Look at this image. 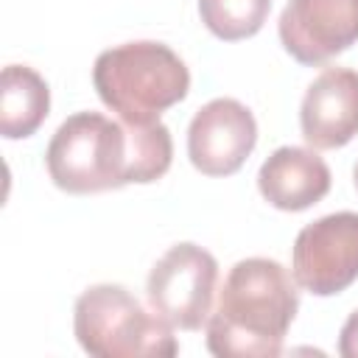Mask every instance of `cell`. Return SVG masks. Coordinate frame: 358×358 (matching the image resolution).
<instances>
[{
	"label": "cell",
	"instance_id": "cell-1",
	"mask_svg": "<svg viewBox=\"0 0 358 358\" xmlns=\"http://www.w3.org/2000/svg\"><path fill=\"white\" fill-rule=\"evenodd\" d=\"M173 140L165 123L109 120L101 112L70 115L48 143L45 165L64 193H103L148 185L168 173Z\"/></svg>",
	"mask_w": 358,
	"mask_h": 358
},
{
	"label": "cell",
	"instance_id": "cell-2",
	"mask_svg": "<svg viewBox=\"0 0 358 358\" xmlns=\"http://www.w3.org/2000/svg\"><path fill=\"white\" fill-rule=\"evenodd\" d=\"M299 310L296 280L268 257L238 260L207 319V350L218 358H274Z\"/></svg>",
	"mask_w": 358,
	"mask_h": 358
},
{
	"label": "cell",
	"instance_id": "cell-3",
	"mask_svg": "<svg viewBox=\"0 0 358 358\" xmlns=\"http://www.w3.org/2000/svg\"><path fill=\"white\" fill-rule=\"evenodd\" d=\"M98 98L126 123H154L190 90L187 64L162 42H126L103 50L92 67Z\"/></svg>",
	"mask_w": 358,
	"mask_h": 358
},
{
	"label": "cell",
	"instance_id": "cell-4",
	"mask_svg": "<svg viewBox=\"0 0 358 358\" xmlns=\"http://www.w3.org/2000/svg\"><path fill=\"white\" fill-rule=\"evenodd\" d=\"M73 330L84 352L95 358H171L179 344L171 324L151 316L137 296L112 282L90 285L76 299Z\"/></svg>",
	"mask_w": 358,
	"mask_h": 358
},
{
	"label": "cell",
	"instance_id": "cell-5",
	"mask_svg": "<svg viewBox=\"0 0 358 358\" xmlns=\"http://www.w3.org/2000/svg\"><path fill=\"white\" fill-rule=\"evenodd\" d=\"M215 282V257L199 243H176L154 263L145 294L154 313H159L171 327L201 330L213 313Z\"/></svg>",
	"mask_w": 358,
	"mask_h": 358
},
{
	"label": "cell",
	"instance_id": "cell-6",
	"mask_svg": "<svg viewBox=\"0 0 358 358\" xmlns=\"http://www.w3.org/2000/svg\"><path fill=\"white\" fill-rule=\"evenodd\" d=\"M291 274L316 296L350 288L358 280V213L341 210L302 227L291 252Z\"/></svg>",
	"mask_w": 358,
	"mask_h": 358
},
{
	"label": "cell",
	"instance_id": "cell-7",
	"mask_svg": "<svg viewBox=\"0 0 358 358\" xmlns=\"http://www.w3.org/2000/svg\"><path fill=\"white\" fill-rule=\"evenodd\" d=\"M255 143V115L235 98H213L187 126V157L204 176H229L241 171Z\"/></svg>",
	"mask_w": 358,
	"mask_h": 358
},
{
	"label": "cell",
	"instance_id": "cell-8",
	"mask_svg": "<svg viewBox=\"0 0 358 358\" xmlns=\"http://www.w3.org/2000/svg\"><path fill=\"white\" fill-rule=\"evenodd\" d=\"M277 31L299 64H324L358 42V0H288Z\"/></svg>",
	"mask_w": 358,
	"mask_h": 358
},
{
	"label": "cell",
	"instance_id": "cell-9",
	"mask_svg": "<svg viewBox=\"0 0 358 358\" xmlns=\"http://www.w3.org/2000/svg\"><path fill=\"white\" fill-rule=\"evenodd\" d=\"M299 129L313 148L347 145L358 134V70H322L305 90Z\"/></svg>",
	"mask_w": 358,
	"mask_h": 358
},
{
	"label": "cell",
	"instance_id": "cell-10",
	"mask_svg": "<svg viewBox=\"0 0 358 358\" xmlns=\"http://www.w3.org/2000/svg\"><path fill=\"white\" fill-rule=\"evenodd\" d=\"M257 187L271 207L299 213L327 196L330 168L313 148L282 145L260 165Z\"/></svg>",
	"mask_w": 358,
	"mask_h": 358
},
{
	"label": "cell",
	"instance_id": "cell-11",
	"mask_svg": "<svg viewBox=\"0 0 358 358\" xmlns=\"http://www.w3.org/2000/svg\"><path fill=\"white\" fill-rule=\"evenodd\" d=\"M50 109V90L45 78L25 67L8 64L0 76V131L8 140L31 137Z\"/></svg>",
	"mask_w": 358,
	"mask_h": 358
},
{
	"label": "cell",
	"instance_id": "cell-12",
	"mask_svg": "<svg viewBox=\"0 0 358 358\" xmlns=\"http://www.w3.org/2000/svg\"><path fill=\"white\" fill-rule=\"evenodd\" d=\"M271 11V0H199L201 22L224 42L255 36Z\"/></svg>",
	"mask_w": 358,
	"mask_h": 358
},
{
	"label": "cell",
	"instance_id": "cell-13",
	"mask_svg": "<svg viewBox=\"0 0 358 358\" xmlns=\"http://www.w3.org/2000/svg\"><path fill=\"white\" fill-rule=\"evenodd\" d=\"M338 355L358 358V310H352L338 333Z\"/></svg>",
	"mask_w": 358,
	"mask_h": 358
},
{
	"label": "cell",
	"instance_id": "cell-14",
	"mask_svg": "<svg viewBox=\"0 0 358 358\" xmlns=\"http://www.w3.org/2000/svg\"><path fill=\"white\" fill-rule=\"evenodd\" d=\"M352 182H355V190H358V162H355V168H352Z\"/></svg>",
	"mask_w": 358,
	"mask_h": 358
}]
</instances>
